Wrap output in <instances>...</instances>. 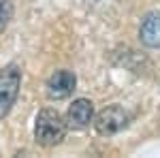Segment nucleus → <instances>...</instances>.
Wrapping results in <instances>:
<instances>
[{"instance_id":"2","label":"nucleus","mask_w":160,"mask_h":158,"mask_svg":"<svg viewBox=\"0 0 160 158\" xmlns=\"http://www.w3.org/2000/svg\"><path fill=\"white\" fill-rule=\"evenodd\" d=\"M19 88H22V66L11 62L0 71V120H4L11 113Z\"/></svg>"},{"instance_id":"1","label":"nucleus","mask_w":160,"mask_h":158,"mask_svg":"<svg viewBox=\"0 0 160 158\" xmlns=\"http://www.w3.org/2000/svg\"><path fill=\"white\" fill-rule=\"evenodd\" d=\"M66 120L62 118L56 109H41L34 120V139L38 145L43 147H53L62 143L66 137Z\"/></svg>"},{"instance_id":"3","label":"nucleus","mask_w":160,"mask_h":158,"mask_svg":"<svg viewBox=\"0 0 160 158\" xmlns=\"http://www.w3.org/2000/svg\"><path fill=\"white\" fill-rule=\"evenodd\" d=\"M128 120L130 118L124 111V107H120V105H109V107H105V109H100L96 113V118L92 120V124H94V130L98 135L111 137V135L124 130L128 126Z\"/></svg>"},{"instance_id":"4","label":"nucleus","mask_w":160,"mask_h":158,"mask_svg":"<svg viewBox=\"0 0 160 158\" xmlns=\"http://www.w3.org/2000/svg\"><path fill=\"white\" fill-rule=\"evenodd\" d=\"M75 85H77V77H75L73 71H66V69H60L47 79V96L51 100H62V98H68L73 94Z\"/></svg>"},{"instance_id":"7","label":"nucleus","mask_w":160,"mask_h":158,"mask_svg":"<svg viewBox=\"0 0 160 158\" xmlns=\"http://www.w3.org/2000/svg\"><path fill=\"white\" fill-rule=\"evenodd\" d=\"M13 17V0H0V34L9 26Z\"/></svg>"},{"instance_id":"6","label":"nucleus","mask_w":160,"mask_h":158,"mask_svg":"<svg viewBox=\"0 0 160 158\" xmlns=\"http://www.w3.org/2000/svg\"><path fill=\"white\" fill-rule=\"evenodd\" d=\"M139 38L145 47L160 49V11H152L143 17L139 28Z\"/></svg>"},{"instance_id":"5","label":"nucleus","mask_w":160,"mask_h":158,"mask_svg":"<svg viewBox=\"0 0 160 158\" xmlns=\"http://www.w3.org/2000/svg\"><path fill=\"white\" fill-rule=\"evenodd\" d=\"M64 120H66V126L73 128V130H83V128H88L92 124V120H94V105H92V100H88V98H77V100H73V105L68 107Z\"/></svg>"}]
</instances>
